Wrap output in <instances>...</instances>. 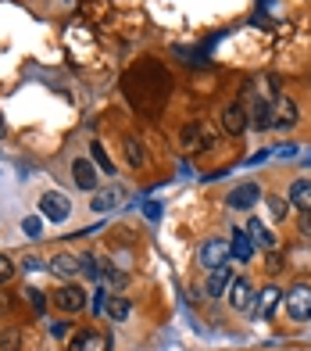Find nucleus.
<instances>
[{"label":"nucleus","instance_id":"f257e3e1","mask_svg":"<svg viewBox=\"0 0 311 351\" xmlns=\"http://www.w3.org/2000/svg\"><path fill=\"white\" fill-rule=\"evenodd\" d=\"M229 258H232V251H229V244L222 241V237H211V241H204L200 251H197V262L204 265L208 273H211V269H219V265H226Z\"/></svg>","mask_w":311,"mask_h":351},{"label":"nucleus","instance_id":"f03ea898","mask_svg":"<svg viewBox=\"0 0 311 351\" xmlns=\"http://www.w3.org/2000/svg\"><path fill=\"white\" fill-rule=\"evenodd\" d=\"M40 212L51 222H65L72 215V201H68V194H61V190H46L40 197Z\"/></svg>","mask_w":311,"mask_h":351},{"label":"nucleus","instance_id":"7ed1b4c3","mask_svg":"<svg viewBox=\"0 0 311 351\" xmlns=\"http://www.w3.org/2000/svg\"><path fill=\"white\" fill-rule=\"evenodd\" d=\"M286 315L297 319V323H308L311 319V287L308 283H297L286 294Z\"/></svg>","mask_w":311,"mask_h":351},{"label":"nucleus","instance_id":"20e7f679","mask_svg":"<svg viewBox=\"0 0 311 351\" xmlns=\"http://www.w3.org/2000/svg\"><path fill=\"white\" fill-rule=\"evenodd\" d=\"M126 186L122 183H111V186H104V190H93V201H90V208L93 212H115L126 204Z\"/></svg>","mask_w":311,"mask_h":351},{"label":"nucleus","instance_id":"39448f33","mask_svg":"<svg viewBox=\"0 0 311 351\" xmlns=\"http://www.w3.org/2000/svg\"><path fill=\"white\" fill-rule=\"evenodd\" d=\"M86 291L79 283H65V287H57L54 291V305L61 308V312H83L86 308Z\"/></svg>","mask_w":311,"mask_h":351},{"label":"nucleus","instance_id":"423d86ee","mask_svg":"<svg viewBox=\"0 0 311 351\" xmlns=\"http://www.w3.org/2000/svg\"><path fill=\"white\" fill-rule=\"evenodd\" d=\"M258 201H261V186L258 183H240V186H232L226 194V204L232 212H247V208H254Z\"/></svg>","mask_w":311,"mask_h":351},{"label":"nucleus","instance_id":"0eeeda50","mask_svg":"<svg viewBox=\"0 0 311 351\" xmlns=\"http://www.w3.org/2000/svg\"><path fill=\"white\" fill-rule=\"evenodd\" d=\"M254 301H258V291L251 287V280H232L229 287V305L236 308V312H247V308H254Z\"/></svg>","mask_w":311,"mask_h":351},{"label":"nucleus","instance_id":"6e6552de","mask_svg":"<svg viewBox=\"0 0 311 351\" xmlns=\"http://www.w3.org/2000/svg\"><path fill=\"white\" fill-rule=\"evenodd\" d=\"M72 180H75L79 190H97L100 172H97V165H93L90 158H75V162H72Z\"/></svg>","mask_w":311,"mask_h":351},{"label":"nucleus","instance_id":"1a4fd4ad","mask_svg":"<svg viewBox=\"0 0 311 351\" xmlns=\"http://www.w3.org/2000/svg\"><path fill=\"white\" fill-rule=\"evenodd\" d=\"M254 237L247 233V230H232V237H229V251H232V258L236 262H251L254 258Z\"/></svg>","mask_w":311,"mask_h":351},{"label":"nucleus","instance_id":"9d476101","mask_svg":"<svg viewBox=\"0 0 311 351\" xmlns=\"http://www.w3.org/2000/svg\"><path fill=\"white\" fill-rule=\"evenodd\" d=\"M232 269H229V262L226 265H219V269H211V276H208V283H204V291L211 294V298H226V291L232 287Z\"/></svg>","mask_w":311,"mask_h":351},{"label":"nucleus","instance_id":"9b49d317","mask_svg":"<svg viewBox=\"0 0 311 351\" xmlns=\"http://www.w3.org/2000/svg\"><path fill=\"white\" fill-rule=\"evenodd\" d=\"M222 130L229 133V136H240L243 130H247V125H251V122H247V111L240 108V104H229L226 111H222Z\"/></svg>","mask_w":311,"mask_h":351},{"label":"nucleus","instance_id":"f8f14e48","mask_svg":"<svg viewBox=\"0 0 311 351\" xmlns=\"http://www.w3.org/2000/svg\"><path fill=\"white\" fill-rule=\"evenodd\" d=\"M247 122H251L254 130H272V125H275V115H272V104L258 97V101L251 104V111H247Z\"/></svg>","mask_w":311,"mask_h":351},{"label":"nucleus","instance_id":"ddd939ff","mask_svg":"<svg viewBox=\"0 0 311 351\" xmlns=\"http://www.w3.org/2000/svg\"><path fill=\"white\" fill-rule=\"evenodd\" d=\"M104 315L111 319V323H126V319L133 315V301L122 298V294H111L104 301Z\"/></svg>","mask_w":311,"mask_h":351},{"label":"nucleus","instance_id":"4468645a","mask_svg":"<svg viewBox=\"0 0 311 351\" xmlns=\"http://www.w3.org/2000/svg\"><path fill=\"white\" fill-rule=\"evenodd\" d=\"M272 115H275L279 130H290V125H297V104H293L290 97H279V101L272 104Z\"/></svg>","mask_w":311,"mask_h":351},{"label":"nucleus","instance_id":"2eb2a0df","mask_svg":"<svg viewBox=\"0 0 311 351\" xmlns=\"http://www.w3.org/2000/svg\"><path fill=\"white\" fill-rule=\"evenodd\" d=\"M247 233L254 237V244H261V247H275V233H272L261 219H254V215L247 219Z\"/></svg>","mask_w":311,"mask_h":351},{"label":"nucleus","instance_id":"dca6fc26","mask_svg":"<svg viewBox=\"0 0 311 351\" xmlns=\"http://www.w3.org/2000/svg\"><path fill=\"white\" fill-rule=\"evenodd\" d=\"M290 204H297L301 212H311V180H297L290 186Z\"/></svg>","mask_w":311,"mask_h":351},{"label":"nucleus","instance_id":"f3484780","mask_svg":"<svg viewBox=\"0 0 311 351\" xmlns=\"http://www.w3.org/2000/svg\"><path fill=\"white\" fill-rule=\"evenodd\" d=\"M51 273H57V276H79V258H75V254H54V258H51Z\"/></svg>","mask_w":311,"mask_h":351},{"label":"nucleus","instance_id":"a211bd4d","mask_svg":"<svg viewBox=\"0 0 311 351\" xmlns=\"http://www.w3.org/2000/svg\"><path fill=\"white\" fill-rule=\"evenodd\" d=\"M275 298H279V287H265V291H261V298L254 301V312H258L261 319H269L272 308H275Z\"/></svg>","mask_w":311,"mask_h":351},{"label":"nucleus","instance_id":"6ab92c4d","mask_svg":"<svg viewBox=\"0 0 311 351\" xmlns=\"http://www.w3.org/2000/svg\"><path fill=\"white\" fill-rule=\"evenodd\" d=\"M100 280L111 287V291H126V283H129V276L122 273V269H115V265H100Z\"/></svg>","mask_w":311,"mask_h":351},{"label":"nucleus","instance_id":"aec40b11","mask_svg":"<svg viewBox=\"0 0 311 351\" xmlns=\"http://www.w3.org/2000/svg\"><path fill=\"white\" fill-rule=\"evenodd\" d=\"M100 337L93 330H83V333H75V337L68 341V351H97Z\"/></svg>","mask_w":311,"mask_h":351},{"label":"nucleus","instance_id":"412c9836","mask_svg":"<svg viewBox=\"0 0 311 351\" xmlns=\"http://www.w3.org/2000/svg\"><path fill=\"white\" fill-rule=\"evenodd\" d=\"M90 154H93V165H97L104 176H115V162L107 158V151L100 147V143H90Z\"/></svg>","mask_w":311,"mask_h":351},{"label":"nucleus","instance_id":"4be33fe9","mask_svg":"<svg viewBox=\"0 0 311 351\" xmlns=\"http://www.w3.org/2000/svg\"><path fill=\"white\" fill-rule=\"evenodd\" d=\"M126 158H129V165L133 169H139L147 162V154H144V143H139L136 136H126Z\"/></svg>","mask_w":311,"mask_h":351},{"label":"nucleus","instance_id":"5701e85b","mask_svg":"<svg viewBox=\"0 0 311 351\" xmlns=\"http://www.w3.org/2000/svg\"><path fill=\"white\" fill-rule=\"evenodd\" d=\"M79 273L90 276V280H93V276H100V262L93 258V254H79Z\"/></svg>","mask_w":311,"mask_h":351},{"label":"nucleus","instance_id":"b1692460","mask_svg":"<svg viewBox=\"0 0 311 351\" xmlns=\"http://www.w3.org/2000/svg\"><path fill=\"white\" fill-rule=\"evenodd\" d=\"M25 298H29V305L36 308V315H43V312H46V298H43L40 287H25Z\"/></svg>","mask_w":311,"mask_h":351},{"label":"nucleus","instance_id":"393cba45","mask_svg":"<svg viewBox=\"0 0 311 351\" xmlns=\"http://www.w3.org/2000/svg\"><path fill=\"white\" fill-rule=\"evenodd\" d=\"M0 348H4V351H18L22 348V333L18 330H4V333H0Z\"/></svg>","mask_w":311,"mask_h":351},{"label":"nucleus","instance_id":"a878e982","mask_svg":"<svg viewBox=\"0 0 311 351\" xmlns=\"http://www.w3.org/2000/svg\"><path fill=\"white\" fill-rule=\"evenodd\" d=\"M269 212H272L275 222H283L286 212H290V201H283V197H269Z\"/></svg>","mask_w":311,"mask_h":351},{"label":"nucleus","instance_id":"bb28decb","mask_svg":"<svg viewBox=\"0 0 311 351\" xmlns=\"http://www.w3.org/2000/svg\"><path fill=\"white\" fill-rule=\"evenodd\" d=\"M14 280V262L8 254H0V283H11Z\"/></svg>","mask_w":311,"mask_h":351},{"label":"nucleus","instance_id":"cd10ccee","mask_svg":"<svg viewBox=\"0 0 311 351\" xmlns=\"http://www.w3.org/2000/svg\"><path fill=\"white\" fill-rule=\"evenodd\" d=\"M40 230H43L40 219H25V222H22V233H25V237H40Z\"/></svg>","mask_w":311,"mask_h":351},{"label":"nucleus","instance_id":"c85d7f7f","mask_svg":"<svg viewBox=\"0 0 311 351\" xmlns=\"http://www.w3.org/2000/svg\"><path fill=\"white\" fill-rule=\"evenodd\" d=\"M144 212H147L150 222H158V219H161V204H158V201H147V208H144Z\"/></svg>","mask_w":311,"mask_h":351},{"label":"nucleus","instance_id":"c756f323","mask_svg":"<svg viewBox=\"0 0 311 351\" xmlns=\"http://www.w3.org/2000/svg\"><path fill=\"white\" fill-rule=\"evenodd\" d=\"M51 333H54V337H65L68 326H65V323H51Z\"/></svg>","mask_w":311,"mask_h":351},{"label":"nucleus","instance_id":"7c9ffc66","mask_svg":"<svg viewBox=\"0 0 311 351\" xmlns=\"http://www.w3.org/2000/svg\"><path fill=\"white\" fill-rule=\"evenodd\" d=\"M279 154H283V158H293V154H297V147H293V143H283V147H279Z\"/></svg>","mask_w":311,"mask_h":351},{"label":"nucleus","instance_id":"2f4dec72","mask_svg":"<svg viewBox=\"0 0 311 351\" xmlns=\"http://www.w3.org/2000/svg\"><path fill=\"white\" fill-rule=\"evenodd\" d=\"M0 136H4V115H0Z\"/></svg>","mask_w":311,"mask_h":351}]
</instances>
